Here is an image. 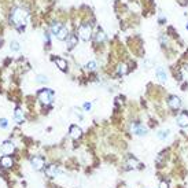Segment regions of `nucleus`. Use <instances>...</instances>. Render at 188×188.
<instances>
[{"label":"nucleus","mask_w":188,"mask_h":188,"mask_svg":"<svg viewBox=\"0 0 188 188\" xmlns=\"http://www.w3.org/2000/svg\"><path fill=\"white\" fill-rule=\"evenodd\" d=\"M78 36L81 37L82 40H89L91 39V36H92V29H91V26L89 25H81L80 26V29H78Z\"/></svg>","instance_id":"3"},{"label":"nucleus","mask_w":188,"mask_h":188,"mask_svg":"<svg viewBox=\"0 0 188 188\" xmlns=\"http://www.w3.org/2000/svg\"><path fill=\"white\" fill-rule=\"evenodd\" d=\"M61 23H54V25H52V27H51V30H52V33H54L55 34V36H57V34H58V32H59V30H61Z\"/></svg>","instance_id":"19"},{"label":"nucleus","mask_w":188,"mask_h":188,"mask_svg":"<svg viewBox=\"0 0 188 188\" xmlns=\"http://www.w3.org/2000/svg\"><path fill=\"white\" fill-rule=\"evenodd\" d=\"M126 72H128V69H126V65L125 63L118 66V74H126Z\"/></svg>","instance_id":"18"},{"label":"nucleus","mask_w":188,"mask_h":188,"mask_svg":"<svg viewBox=\"0 0 188 188\" xmlns=\"http://www.w3.org/2000/svg\"><path fill=\"white\" fill-rule=\"evenodd\" d=\"M32 166L36 170H41L44 168V158H41V156H34V158H32Z\"/></svg>","instance_id":"5"},{"label":"nucleus","mask_w":188,"mask_h":188,"mask_svg":"<svg viewBox=\"0 0 188 188\" xmlns=\"http://www.w3.org/2000/svg\"><path fill=\"white\" fill-rule=\"evenodd\" d=\"M0 162H2V166H4V168H11V166H12V159L10 158L8 155H4V156H3Z\"/></svg>","instance_id":"12"},{"label":"nucleus","mask_w":188,"mask_h":188,"mask_svg":"<svg viewBox=\"0 0 188 188\" xmlns=\"http://www.w3.org/2000/svg\"><path fill=\"white\" fill-rule=\"evenodd\" d=\"M39 100L43 104L48 106V104H51L52 100H54V92H52L51 89H43V91L39 92Z\"/></svg>","instance_id":"2"},{"label":"nucleus","mask_w":188,"mask_h":188,"mask_svg":"<svg viewBox=\"0 0 188 188\" xmlns=\"http://www.w3.org/2000/svg\"><path fill=\"white\" fill-rule=\"evenodd\" d=\"M81 135H82L81 128H78L77 125H73V126H70V137H72V139L77 140V139L81 137Z\"/></svg>","instance_id":"6"},{"label":"nucleus","mask_w":188,"mask_h":188,"mask_svg":"<svg viewBox=\"0 0 188 188\" xmlns=\"http://www.w3.org/2000/svg\"><path fill=\"white\" fill-rule=\"evenodd\" d=\"M155 74H156V77L161 80V81H166V78H168V77H166V72L163 70L162 67H158V69H156V70H155Z\"/></svg>","instance_id":"13"},{"label":"nucleus","mask_w":188,"mask_h":188,"mask_svg":"<svg viewBox=\"0 0 188 188\" xmlns=\"http://www.w3.org/2000/svg\"><path fill=\"white\" fill-rule=\"evenodd\" d=\"M91 103H88V102H87V103H84V109L87 110V111H88V110H91Z\"/></svg>","instance_id":"26"},{"label":"nucleus","mask_w":188,"mask_h":188,"mask_svg":"<svg viewBox=\"0 0 188 188\" xmlns=\"http://www.w3.org/2000/svg\"><path fill=\"white\" fill-rule=\"evenodd\" d=\"M10 47H11L12 51H18L19 50V44L17 43V41H11V46H10Z\"/></svg>","instance_id":"23"},{"label":"nucleus","mask_w":188,"mask_h":188,"mask_svg":"<svg viewBox=\"0 0 188 188\" xmlns=\"http://www.w3.org/2000/svg\"><path fill=\"white\" fill-rule=\"evenodd\" d=\"M159 188H169V186H168V183H166V181H162L161 184H159Z\"/></svg>","instance_id":"27"},{"label":"nucleus","mask_w":188,"mask_h":188,"mask_svg":"<svg viewBox=\"0 0 188 188\" xmlns=\"http://www.w3.org/2000/svg\"><path fill=\"white\" fill-rule=\"evenodd\" d=\"M168 136H169V131H159L158 132V137L162 139V140H165Z\"/></svg>","instance_id":"20"},{"label":"nucleus","mask_w":188,"mask_h":188,"mask_svg":"<svg viewBox=\"0 0 188 188\" xmlns=\"http://www.w3.org/2000/svg\"><path fill=\"white\" fill-rule=\"evenodd\" d=\"M46 175L48 177H55L58 175V166H55V165H50L48 168L46 169Z\"/></svg>","instance_id":"9"},{"label":"nucleus","mask_w":188,"mask_h":188,"mask_svg":"<svg viewBox=\"0 0 188 188\" xmlns=\"http://www.w3.org/2000/svg\"><path fill=\"white\" fill-rule=\"evenodd\" d=\"M54 62L58 65V67L61 69V70H66V67H67V63H66L63 59H61V58H55Z\"/></svg>","instance_id":"16"},{"label":"nucleus","mask_w":188,"mask_h":188,"mask_svg":"<svg viewBox=\"0 0 188 188\" xmlns=\"http://www.w3.org/2000/svg\"><path fill=\"white\" fill-rule=\"evenodd\" d=\"M76 44H77V39H76V36H69L67 37V48H73L76 46Z\"/></svg>","instance_id":"17"},{"label":"nucleus","mask_w":188,"mask_h":188,"mask_svg":"<svg viewBox=\"0 0 188 188\" xmlns=\"http://www.w3.org/2000/svg\"><path fill=\"white\" fill-rule=\"evenodd\" d=\"M87 69H88V70H95V69H96V62L95 61L88 62V63H87Z\"/></svg>","instance_id":"22"},{"label":"nucleus","mask_w":188,"mask_h":188,"mask_svg":"<svg viewBox=\"0 0 188 188\" xmlns=\"http://www.w3.org/2000/svg\"><path fill=\"white\" fill-rule=\"evenodd\" d=\"M126 166L129 169H135V168H137L139 166V162H137V159H135L133 156H131V158H128V161H126Z\"/></svg>","instance_id":"14"},{"label":"nucleus","mask_w":188,"mask_h":188,"mask_svg":"<svg viewBox=\"0 0 188 188\" xmlns=\"http://www.w3.org/2000/svg\"><path fill=\"white\" fill-rule=\"evenodd\" d=\"M14 120L17 121L18 124H22L23 120H25V117H23V111L21 109H17L15 113H14Z\"/></svg>","instance_id":"10"},{"label":"nucleus","mask_w":188,"mask_h":188,"mask_svg":"<svg viewBox=\"0 0 188 188\" xmlns=\"http://www.w3.org/2000/svg\"><path fill=\"white\" fill-rule=\"evenodd\" d=\"M180 104H181V100H180L177 96H172V97L169 99V106L172 107V109L177 110V109L180 107Z\"/></svg>","instance_id":"8"},{"label":"nucleus","mask_w":188,"mask_h":188,"mask_svg":"<svg viewBox=\"0 0 188 188\" xmlns=\"http://www.w3.org/2000/svg\"><path fill=\"white\" fill-rule=\"evenodd\" d=\"M187 29H188V23H187Z\"/></svg>","instance_id":"28"},{"label":"nucleus","mask_w":188,"mask_h":188,"mask_svg":"<svg viewBox=\"0 0 188 188\" xmlns=\"http://www.w3.org/2000/svg\"><path fill=\"white\" fill-rule=\"evenodd\" d=\"M57 39H58V40H65V39H67V29H66V27H61V30H59L58 34H57Z\"/></svg>","instance_id":"15"},{"label":"nucleus","mask_w":188,"mask_h":188,"mask_svg":"<svg viewBox=\"0 0 188 188\" xmlns=\"http://www.w3.org/2000/svg\"><path fill=\"white\" fill-rule=\"evenodd\" d=\"M37 81L39 82H47L48 78L46 77V76H37Z\"/></svg>","instance_id":"25"},{"label":"nucleus","mask_w":188,"mask_h":188,"mask_svg":"<svg viewBox=\"0 0 188 188\" xmlns=\"http://www.w3.org/2000/svg\"><path fill=\"white\" fill-rule=\"evenodd\" d=\"M104 39H106L104 33L102 32V30H99V32L96 33V41H97V43H99V41H104Z\"/></svg>","instance_id":"21"},{"label":"nucleus","mask_w":188,"mask_h":188,"mask_svg":"<svg viewBox=\"0 0 188 188\" xmlns=\"http://www.w3.org/2000/svg\"><path fill=\"white\" fill-rule=\"evenodd\" d=\"M7 125H8V124H7V120H6V118H2V120H0V128H3V129H6V128H7Z\"/></svg>","instance_id":"24"},{"label":"nucleus","mask_w":188,"mask_h":188,"mask_svg":"<svg viewBox=\"0 0 188 188\" xmlns=\"http://www.w3.org/2000/svg\"><path fill=\"white\" fill-rule=\"evenodd\" d=\"M177 124L180 125V126H188V114L186 113H183V114H180L179 117H177Z\"/></svg>","instance_id":"7"},{"label":"nucleus","mask_w":188,"mask_h":188,"mask_svg":"<svg viewBox=\"0 0 188 188\" xmlns=\"http://www.w3.org/2000/svg\"><path fill=\"white\" fill-rule=\"evenodd\" d=\"M14 144L11 141H4L2 144V152L4 155H10V154H12V151H14Z\"/></svg>","instance_id":"4"},{"label":"nucleus","mask_w":188,"mask_h":188,"mask_svg":"<svg viewBox=\"0 0 188 188\" xmlns=\"http://www.w3.org/2000/svg\"><path fill=\"white\" fill-rule=\"evenodd\" d=\"M133 132L136 135H139V136H143V135H146L147 133V129H146L144 126H141V125H139V124H136L133 126Z\"/></svg>","instance_id":"11"},{"label":"nucleus","mask_w":188,"mask_h":188,"mask_svg":"<svg viewBox=\"0 0 188 188\" xmlns=\"http://www.w3.org/2000/svg\"><path fill=\"white\" fill-rule=\"evenodd\" d=\"M27 18V12L26 10L21 8V7H17V8L12 10V15H11V21L15 26H23L26 22Z\"/></svg>","instance_id":"1"}]
</instances>
